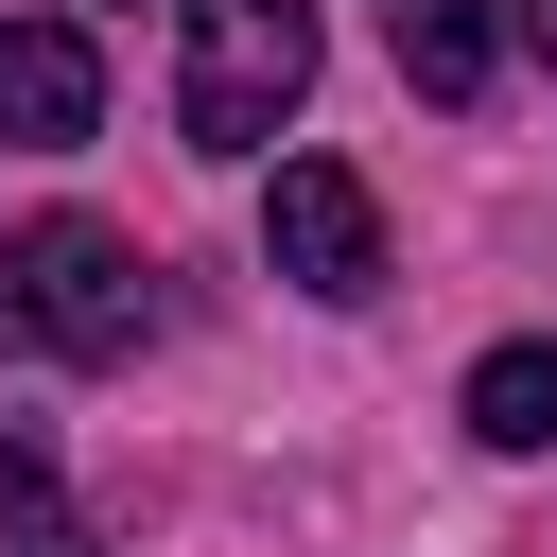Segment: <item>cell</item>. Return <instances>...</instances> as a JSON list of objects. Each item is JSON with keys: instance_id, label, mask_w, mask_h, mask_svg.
Masks as SVG:
<instances>
[{"instance_id": "5", "label": "cell", "mask_w": 557, "mask_h": 557, "mask_svg": "<svg viewBox=\"0 0 557 557\" xmlns=\"http://www.w3.org/2000/svg\"><path fill=\"white\" fill-rule=\"evenodd\" d=\"M383 52H400V87H418V104H453V122L505 87V35H487V0H383Z\"/></svg>"}, {"instance_id": "8", "label": "cell", "mask_w": 557, "mask_h": 557, "mask_svg": "<svg viewBox=\"0 0 557 557\" xmlns=\"http://www.w3.org/2000/svg\"><path fill=\"white\" fill-rule=\"evenodd\" d=\"M522 35H540V52H557V0H522Z\"/></svg>"}, {"instance_id": "7", "label": "cell", "mask_w": 557, "mask_h": 557, "mask_svg": "<svg viewBox=\"0 0 557 557\" xmlns=\"http://www.w3.org/2000/svg\"><path fill=\"white\" fill-rule=\"evenodd\" d=\"M0 557H104L70 522V487H52V435H0Z\"/></svg>"}, {"instance_id": "2", "label": "cell", "mask_w": 557, "mask_h": 557, "mask_svg": "<svg viewBox=\"0 0 557 557\" xmlns=\"http://www.w3.org/2000/svg\"><path fill=\"white\" fill-rule=\"evenodd\" d=\"M313 87V0H174V139L261 157Z\"/></svg>"}, {"instance_id": "6", "label": "cell", "mask_w": 557, "mask_h": 557, "mask_svg": "<svg viewBox=\"0 0 557 557\" xmlns=\"http://www.w3.org/2000/svg\"><path fill=\"white\" fill-rule=\"evenodd\" d=\"M470 435L487 453H557V348H487L470 366Z\"/></svg>"}, {"instance_id": "1", "label": "cell", "mask_w": 557, "mask_h": 557, "mask_svg": "<svg viewBox=\"0 0 557 557\" xmlns=\"http://www.w3.org/2000/svg\"><path fill=\"white\" fill-rule=\"evenodd\" d=\"M139 331H157V278H139L122 226L35 209V226L0 244V348H35V366H122Z\"/></svg>"}, {"instance_id": "4", "label": "cell", "mask_w": 557, "mask_h": 557, "mask_svg": "<svg viewBox=\"0 0 557 557\" xmlns=\"http://www.w3.org/2000/svg\"><path fill=\"white\" fill-rule=\"evenodd\" d=\"M87 122H104V52L70 17H0V139L17 157H70Z\"/></svg>"}, {"instance_id": "3", "label": "cell", "mask_w": 557, "mask_h": 557, "mask_svg": "<svg viewBox=\"0 0 557 557\" xmlns=\"http://www.w3.org/2000/svg\"><path fill=\"white\" fill-rule=\"evenodd\" d=\"M261 261H278L296 296H383V191H366L348 157H278V191H261Z\"/></svg>"}]
</instances>
